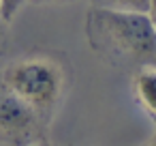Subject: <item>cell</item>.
Returning <instances> with one entry per match:
<instances>
[{
	"mask_svg": "<svg viewBox=\"0 0 156 146\" xmlns=\"http://www.w3.org/2000/svg\"><path fill=\"white\" fill-rule=\"evenodd\" d=\"M0 2H2V13H5V17L11 22V20L17 15V11L22 9L24 0H0Z\"/></svg>",
	"mask_w": 156,
	"mask_h": 146,
	"instance_id": "cell-7",
	"label": "cell"
},
{
	"mask_svg": "<svg viewBox=\"0 0 156 146\" xmlns=\"http://www.w3.org/2000/svg\"><path fill=\"white\" fill-rule=\"evenodd\" d=\"M86 39L92 52L111 67L145 65L156 60V28L145 11L90 7Z\"/></svg>",
	"mask_w": 156,
	"mask_h": 146,
	"instance_id": "cell-1",
	"label": "cell"
},
{
	"mask_svg": "<svg viewBox=\"0 0 156 146\" xmlns=\"http://www.w3.org/2000/svg\"><path fill=\"white\" fill-rule=\"evenodd\" d=\"M9 20L5 17L2 13V2H0V56L7 52V45H9Z\"/></svg>",
	"mask_w": 156,
	"mask_h": 146,
	"instance_id": "cell-6",
	"label": "cell"
},
{
	"mask_svg": "<svg viewBox=\"0 0 156 146\" xmlns=\"http://www.w3.org/2000/svg\"><path fill=\"white\" fill-rule=\"evenodd\" d=\"M24 2H32V5H58V2H71V0H24Z\"/></svg>",
	"mask_w": 156,
	"mask_h": 146,
	"instance_id": "cell-9",
	"label": "cell"
},
{
	"mask_svg": "<svg viewBox=\"0 0 156 146\" xmlns=\"http://www.w3.org/2000/svg\"><path fill=\"white\" fill-rule=\"evenodd\" d=\"M133 95L137 103L156 120V65L145 62L135 71Z\"/></svg>",
	"mask_w": 156,
	"mask_h": 146,
	"instance_id": "cell-4",
	"label": "cell"
},
{
	"mask_svg": "<svg viewBox=\"0 0 156 146\" xmlns=\"http://www.w3.org/2000/svg\"><path fill=\"white\" fill-rule=\"evenodd\" d=\"M147 15H150V20H152V24H154V28H156V0H150V5H147V11H145Z\"/></svg>",
	"mask_w": 156,
	"mask_h": 146,
	"instance_id": "cell-8",
	"label": "cell"
},
{
	"mask_svg": "<svg viewBox=\"0 0 156 146\" xmlns=\"http://www.w3.org/2000/svg\"><path fill=\"white\" fill-rule=\"evenodd\" d=\"M0 80L51 129L71 90L73 71L64 54L34 52L9 62L0 73Z\"/></svg>",
	"mask_w": 156,
	"mask_h": 146,
	"instance_id": "cell-2",
	"label": "cell"
},
{
	"mask_svg": "<svg viewBox=\"0 0 156 146\" xmlns=\"http://www.w3.org/2000/svg\"><path fill=\"white\" fill-rule=\"evenodd\" d=\"M49 142V127L0 80V144L34 146Z\"/></svg>",
	"mask_w": 156,
	"mask_h": 146,
	"instance_id": "cell-3",
	"label": "cell"
},
{
	"mask_svg": "<svg viewBox=\"0 0 156 146\" xmlns=\"http://www.w3.org/2000/svg\"><path fill=\"white\" fill-rule=\"evenodd\" d=\"M96 7L107 9H122V11H147L150 0H90Z\"/></svg>",
	"mask_w": 156,
	"mask_h": 146,
	"instance_id": "cell-5",
	"label": "cell"
}]
</instances>
